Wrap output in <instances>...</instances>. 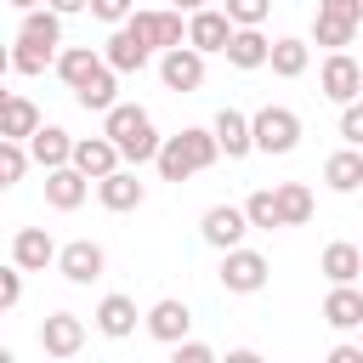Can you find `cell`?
I'll use <instances>...</instances> for the list:
<instances>
[{"mask_svg": "<svg viewBox=\"0 0 363 363\" xmlns=\"http://www.w3.org/2000/svg\"><path fill=\"white\" fill-rule=\"evenodd\" d=\"M210 130H216V142H221V153H227V159H244V153H255V125H250V113H238V108H221V113L210 119Z\"/></svg>", "mask_w": 363, "mask_h": 363, "instance_id": "e0dca14e", "label": "cell"}, {"mask_svg": "<svg viewBox=\"0 0 363 363\" xmlns=\"http://www.w3.org/2000/svg\"><path fill=\"white\" fill-rule=\"evenodd\" d=\"M278 210H284V227H306L312 221V187L306 182H278Z\"/></svg>", "mask_w": 363, "mask_h": 363, "instance_id": "4dcf8cb0", "label": "cell"}, {"mask_svg": "<svg viewBox=\"0 0 363 363\" xmlns=\"http://www.w3.org/2000/svg\"><path fill=\"white\" fill-rule=\"evenodd\" d=\"M170 357H176V363H216V346H204V340H176Z\"/></svg>", "mask_w": 363, "mask_h": 363, "instance_id": "ab89813d", "label": "cell"}, {"mask_svg": "<svg viewBox=\"0 0 363 363\" xmlns=\"http://www.w3.org/2000/svg\"><path fill=\"white\" fill-rule=\"evenodd\" d=\"M221 289L227 295H255V289H267V278H272V267H267V255L261 250H221Z\"/></svg>", "mask_w": 363, "mask_h": 363, "instance_id": "277c9868", "label": "cell"}, {"mask_svg": "<svg viewBox=\"0 0 363 363\" xmlns=\"http://www.w3.org/2000/svg\"><path fill=\"white\" fill-rule=\"evenodd\" d=\"M216 159H227V153H221V142H216V130H210V125H187V130L164 136V147H159L153 170H159L164 182H187V176L210 170Z\"/></svg>", "mask_w": 363, "mask_h": 363, "instance_id": "6da1fadb", "label": "cell"}, {"mask_svg": "<svg viewBox=\"0 0 363 363\" xmlns=\"http://www.w3.org/2000/svg\"><path fill=\"white\" fill-rule=\"evenodd\" d=\"M102 57H108V62H113L119 74H142V68L153 62V45H147V40H142V34L130 28V23H119V28H113V34L102 40Z\"/></svg>", "mask_w": 363, "mask_h": 363, "instance_id": "4fadbf2b", "label": "cell"}, {"mask_svg": "<svg viewBox=\"0 0 363 363\" xmlns=\"http://www.w3.org/2000/svg\"><path fill=\"white\" fill-rule=\"evenodd\" d=\"M11 11H34V6H45V0H6Z\"/></svg>", "mask_w": 363, "mask_h": 363, "instance_id": "ee69618b", "label": "cell"}, {"mask_svg": "<svg viewBox=\"0 0 363 363\" xmlns=\"http://www.w3.org/2000/svg\"><path fill=\"white\" fill-rule=\"evenodd\" d=\"M159 79H164V91L193 96V91L204 85V51H199V45H170V51H159Z\"/></svg>", "mask_w": 363, "mask_h": 363, "instance_id": "5b68a950", "label": "cell"}, {"mask_svg": "<svg viewBox=\"0 0 363 363\" xmlns=\"http://www.w3.org/2000/svg\"><path fill=\"white\" fill-rule=\"evenodd\" d=\"M79 346H85V318H74V312H51V318L40 323V352H45V357L68 363V357H79Z\"/></svg>", "mask_w": 363, "mask_h": 363, "instance_id": "30bf717a", "label": "cell"}, {"mask_svg": "<svg viewBox=\"0 0 363 363\" xmlns=\"http://www.w3.org/2000/svg\"><path fill=\"white\" fill-rule=\"evenodd\" d=\"M130 28H136L153 51L187 45V23H182V11H176V6H164V11H136V17H130Z\"/></svg>", "mask_w": 363, "mask_h": 363, "instance_id": "7c38bea8", "label": "cell"}, {"mask_svg": "<svg viewBox=\"0 0 363 363\" xmlns=\"http://www.w3.org/2000/svg\"><path fill=\"white\" fill-rule=\"evenodd\" d=\"M45 6H57L62 17H74V11H91V0H45Z\"/></svg>", "mask_w": 363, "mask_h": 363, "instance_id": "b9f144b4", "label": "cell"}, {"mask_svg": "<svg viewBox=\"0 0 363 363\" xmlns=\"http://www.w3.org/2000/svg\"><path fill=\"white\" fill-rule=\"evenodd\" d=\"M244 233H250V210H244V204H210V210L199 216V238H204L210 250H238Z\"/></svg>", "mask_w": 363, "mask_h": 363, "instance_id": "8992f818", "label": "cell"}, {"mask_svg": "<svg viewBox=\"0 0 363 363\" xmlns=\"http://www.w3.org/2000/svg\"><path fill=\"white\" fill-rule=\"evenodd\" d=\"M250 125H255V153L284 159V153H295V147H301V113H295V108L267 102L261 113H250Z\"/></svg>", "mask_w": 363, "mask_h": 363, "instance_id": "3957f363", "label": "cell"}, {"mask_svg": "<svg viewBox=\"0 0 363 363\" xmlns=\"http://www.w3.org/2000/svg\"><path fill=\"white\" fill-rule=\"evenodd\" d=\"M74 164H79L91 182H102V176H113V170L125 164V153H119V142L102 130V136H79V142H74Z\"/></svg>", "mask_w": 363, "mask_h": 363, "instance_id": "5bb4252c", "label": "cell"}, {"mask_svg": "<svg viewBox=\"0 0 363 363\" xmlns=\"http://www.w3.org/2000/svg\"><path fill=\"white\" fill-rule=\"evenodd\" d=\"M278 79H301L306 68H312V45L306 40H295V34H284V40H272V62H267Z\"/></svg>", "mask_w": 363, "mask_h": 363, "instance_id": "83f0119b", "label": "cell"}, {"mask_svg": "<svg viewBox=\"0 0 363 363\" xmlns=\"http://www.w3.org/2000/svg\"><path fill=\"white\" fill-rule=\"evenodd\" d=\"M318 17L346 23V28H363V0H318Z\"/></svg>", "mask_w": 363, "mask_h": 363, "instance_id": "d590c367", "label": "cell"}, {"mask_svg": "<svg viewBox=\"0 0 363 363\" xmlns=\"http://www.w3.org/2000/svg\"><path fill=\"white\" fill-rule=\"evenodd\" d=\"M352 34H357V28H346V23L312 17V40H318V45H329V51H346V45H352Z\"/></svg>", "mask_w": 363, "mask_h": 363, "instance_id": "e575fe53", "label": "cell"}, {"mask_svg": "<svg viewBox=\"0 0 363 363\" xmlns=\"http://www.w3.org/2000/svg\"><path fill=\"white\" fill-rule=\"evenodd\" d=\"M244 210H250V227H255V233H272V227H284V210H278V187H255V193L244 199Z\"/></svg>", "mask_w": 363, "mask_h": 363, "instance_id": "1f68e13d", "label": "cell"}, {"mask_svg": "<svg viewBox=\"0 0 363 363\" xmlns=\"http://www.w3.org/2000/svg\"><path fill=\"white\" fill-rule=\"evenodd\" d=\"M102 130L119 142L125 164H153V159H159V147H164V136L153 130V113H147V108H136V102H113V108L102 113Z\"/></svg>", "mask_w": 363, "mask_h": 363, "instance_id": "7a4b0ae2", "label": "cell"}, {"mask_svg": "<svg viewBox=\"0 0 363 363\" xmlns=\"http://www.w3.org/2000/svg\"><path fill=\"white\" fill-rule=\"evenodd\" d=\"M233 68H244V74H255V68H267L272 62V40L261 34V28H233V40H227V51H221Z\"/></svg>", "mask_w": 363, "mask_h": 363, "instance_id": "d6986e66", "label": "cell"}, {"mask_svg": "<svg viewBox=\"0 0 363 363\" xmlns=\"http://www.w3.org/2000/svg\"><path fill=\"white\" fill-rule=\"evenodd\" d=\"M323 323H329V329H363V289H357V284H329V295H323Z\"/></svg>", "mask_w": 363, "mask_h": 363, "instance_id": "44dd1931", "label": "cell"}, {"mask_svg": "<svg viewBox=\"0 0 363 363\" xmlns=\"http://www.w3.org/2000/svg\"><path fill=\"white\" fill-rule=\"evenodd\" d=\"M40 125H45V119H40V108H34L23 91H11V96H6V130H0V136H17V142H28Z\"/></svg>", "mask_w": 363, "mask_h": 363, "instance_id": "f546056e", "label": "cell"}, {"mask_svg": "<svg viewBox=\"0 0 363 363\" xmlns=\"http://www.w3.org/2000/svg\"><path fill=\"white\" fill-rule=\"evenodd\" d=\"M85 193H91V176L79 170V164H57V170H45V204L51 210H79L85 204Z\"/></svg>", "mask_w": 363, "mask_h": 363, "instance_id": "9a60e30c", "label": "cell"}, {"mask_svg": "<svg viewBox=\"0 0 363 363\" xmlns=\"http://www.w3.org/2000/svg\"><path fill=\"white\" fill-rule=\"evenodd\" d=\"M323 187L329 193H357L363 187V147H340V153H329L323 159Z\"/></svg>", "mask_w": 363, "mask_h": 363, "instance_id": "cb8c5ba5", "label": "cell"}, {"mask_svg": "<svg viewBox=\"0 0 363 363\" xmlns=\"http://www.w3.org/2000/svg\"><path fill=\"white\" fill-rule=\"evenodd\" d=\"M57 272H62L68 284H96V278L108 272V250H102L96 238H68V244L57 250Z\"/></svg>", "mask_w": 363, "mask_h": 363, "instance_id": "ba28073f", "label": "cell"}, {"mask_svg": "<svg viewBox=\"0 0 363 363\" xmlns=\"http://www.w3.org/2000/svg\"><path fill=\"white\" fill-rule=\"evenodd\" d=\"M170 6H176V11H204L210 0H170Z\"/></svg>", "mask_w": 363, "mask_h": 363, "instance_id": "7bdbcfd3", "label": "cell"}, {"mask_svg": "<svg viewBox=\"0 0 363 363\" xmlns=\"http://www.w3.org/2000/svg\"><path fill=\"white\" fill-rule=\"evenodd\" d=\"M74 102H79L85 113H108V108L119 102V68H113V62H102V68L74 91Z\"/></svg>", "mask_w": 363, "mask_h": 363, "instance_id": "d4e9b609", "label": "cell"}, {"mask_svg": "<svg viewBox=\"0 0 363 363\" xmlns=\"http://www.w3.org/2000/svg\"><path fill=\"white\" fill-rule=\"evenodd\" d=\"M17 34H23V40H45V45H62V11H57V6H34V11H23Z\"/></svg>", "mask_w": 363, "mask_h": 363, "instance_id": "f1b7e54d", "label": "cell"}, {"mask_svg": "<svg viewBox=\"0 0 363 363\" xmlns=\"http://www.w3.org/2000/svg\"><path fill=\"white\" fill-rule=\"evenodd\" d=\"M233 17H227V6H204V11H187V45H199L204 57L210 51H227V40H233Z\"/></svg>", "mask_w": 363, "mask_h": 363, "instance_id": "8fae6325", "label": "cell"}, {"mask_svg": "<svg viewBox=\"0 0 363 363\" xmlns=\"http://www.w3.org/2000/svg\"><path fill=\"white\" fill-rule=\"evenodd\" d=\"M318 272H323L329 284H357V272H363V244H346V238L323 244V255H318Z\"/></svg>", "mask_w": 363, "mask_h": 363, "instance_id": "603a6c76", "label": "cell"}, {"mask_svg": "<svg viewBox=\"0 0 363 363\" xmlns=\"http://www.w3.org/2000/svg\"><path fill=\"white\" fill-rule=\"evenodd\" d=\"M74 142H79V136H68L62 125H40V130L28 136V153H34L40 170H57V164H74Z\"/></svg>", "mask_w": 363, "mask_h": 363, "instance_id": "ffe728a7", "label": "cell"}, {"mask_svg": "<svg viewBox=\"0 0 363 363\" xmlns=\"http://www.w3.org/2000/svg\"><path fill=\"white\" fill-rule=\"evenodd\" d=\"M142 323H147V335H153L159 346H176V340H187V329H193V306L176 301V295H164V301H153V306L142 312Z\"/></svg>", "mask_w": 363, "mask_h": 363, "instance_id": "9c48e42d", "label": "cell"}, {"mask_svg": "<svg viewBox=\"0 0 363 363\" xmlns=\"http://www.w3.org/2000/svg\"><path fill=\"white\" fill-rule=\"evenodd\" d=\"M329 363H363V346H352V340H335V346H329Z\"/></svg>", "mask_w": 363, "mask_h": 363, "instance_id": "60d3db41", "label": "cell"}, {"mask_svg": "<svg viewBox=\"0 0 363 363\" xmlns=\"http://www.w3.org/2000/svg\"><path fill=\"white\" fill-rule=\"evenodd\" d=\"M136 318H142V312H136V301H130V295H119V289L96 301V329H102L108 340H125V335H136Z\"/></svg>", "mask_w": 363, "mask_h": 363, "instance_id": "7402d4cb", "label": "cell"}, {"mask_svg": "<svg viewBox=\"0 0 363 363\" xmlns=\"http://www.w3.org/2000/svg\"><path fill=\"white\" fill-rule=\"evenodd\" d=\"M57 250H62V244H57L45 227H17V233H11V261H17L23 272H45V267L57 261Z\"/></svg>", "mask_w": 363, "mask_h": 363, "instance_id": "2e32d148", "label": "cell"}, {"mask_svg": "<svg viewBox=\"0 0 363 363\" xmlns=\"http://www.w3.org/2000/svg\"><path fill=\"white\" fill-rule=\"evenodd\" d=\"M340 136H346V142H352V147H363V96H357V102H346V108H340Z\"/></svg>", "mask_w": 363, "mask_h": 363, "instance_id": "f35d334b", "label": "cell"}, {"mask_svg": "<svg viewBox=\"0 0 363 363\" xmlns=\"http://www.w3.org/2000/svg\"><path fill=\"white\" fill-rule=\"evenodd\" d=\"M96 199H102V210H113V216H125V210H142V199H147V187L136 182V170H113V176H102L96 182Z\"/></svg>", "mask_w": 363, "mask_h": 363, "instance_id": "ac0fdd59", "label": "cell"}, {"mask_svg": "<svg viewBox=\"0 0 363 363\" xmlns=\"http://www.w3.org/2000/svg\"><path fill=\"white\" fill-rule=\"evenodd\" d=\"M57 51H62V45H45V40H23V34H17V45H11V57H6V68L28 79V74H45V68H57Z\"/></svg>", "mask_w": 363, "mask_h": 363, "instance_id": "4316f807", "label": "cell"}, {"mask_svg": "<svg viewBox=\"0 0 363 363\" xmlns=\"http://www.w3.org/2000/svg\"><path fill=\"white\" fill-rule=\"evenodd\" d=\"M102 62H108V57H102V51H91V45H62V51H57V79H62L68 91H79Z\"/></svg>", "mask_w": 363, "mask_h": 363, "instance_id": "484cf974", "label": "cell"}, {"mask_svg": "<svg viewBox=\"0 0 363 363\" xmlns=\"http://www.w3.org/2000/svg\"><path fill=\"white\" fill-rule=\"evenodd\" d=\"M91 17H96V23H108V28H119V23H130V17H136V0H91Z\"/></svg>", "mask_w": 363, "mask_h": 363, "instance_id": "8d00e7d4", "label": "cell"}, {"mask_svg": "<svg viewBox=\"0 0 363 363\" xmlns=\"http://www.w3.org/2000/svg\"><path fill=\"white\" fill-rule=\"evenodd\" d=\"M318 91L329 96V102H357L363 96V68H357V57H346V51H329L323 57V68H318Z\"/></svg>", "mask_w": 363, "mask_h": 363, "instance_id": "52a82bcc", "label": "cell"}, {"mask_svg": "<svg viewBox=\"0 0 363 363\" xmlns=\"http://www.w3.org/2000/svg\"><path fill=\"white\" fill-rule=\"evenodd\" d=\"M227 6V17L238 23V28H261L267 17H272V0H221Z\"/></svg>", "mask_w": 363, "mask_h": 363, "instance_id": "836d02e7", "label": "cell"}, {"mask_svg": "<svg viewBox=\"0 0 363 363\" xmlns=\"http://www.w3.org/2000/svg\"><path fill=\"white\" fill-rule=\"evenodd\" d=\"M17 301H23V267H17V261H11V267H6V272H0V312H11V306H17Z\"/></svg>", "mask_w": 363, "mask_h": 363, "instance_id": "74e56055", "label": "cell"}, {"mask_svg": "<svg viewBox=\"0 0 363 363\" xmlns=\"http://www.w3.org/2000/svg\"><path fill=\"white\" fill-rule=\"evenodd\" d=\"M28 142H17V136H0V187H17L23 182V170H28Z\"/></svg>", "mask_w": 363, "mask_h": 363, "instance_id": "d6a6232c", "label": "cell"}]
</instances>
